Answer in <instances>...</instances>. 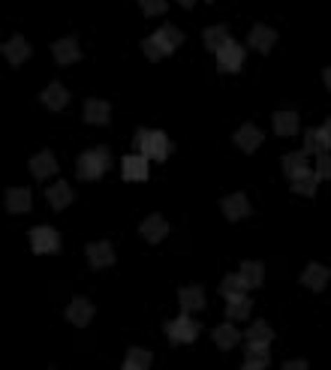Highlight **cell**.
Returning <instances> with one entry per match:
<instances>
[{"label":"cell","mask_w":331,"mask_h":370,"mask_svg":"<svg viewBox=\"0 0 331 370\" xmlns=\"http://www.w3.org/2000/svg\"><path fill=\"white\" fill-rule=\"evenodd\" d=\"M112 166V154H108L106 145L99 148H90L82 157L76 159V178L78 181H99L106 175V169Z\"/></svg>","instance_id":"6da1fadb"},{"label":"cell","mask_w":331,"mask_h":370,"mask_svg":"<svg viewBox=\"0 0 331 370\" xmlns=\"http://www.w3.org/2000/svg\"><path fill=\"white\" fill-rule=\"evenodd\" d=\"M136 148L142 151L148 159H157V163H163L172 151V145H169V136L163 129H139L136 133Z\"/></svg>","instance_id":"7a4b0ae2"},{"label":"cell","mask_w":331,"mask_h":370,"mask_svg":"<svg viewBox=\"0 0 331 370\" xmlns=\"http://www.w3.org/2000/svg\"><path fill=\"white\" fill-rule=\"evenodd\" d=\"M199 332H202V325H199L193 316H187V313L166 322V337L172 340V343H193V340L199 337Z\"/></svg>","instance_id":"3957f363"},{"label":"cell","mask_w":331,"mask_h":370,"mask_svg":"<svg viewBox=\"0 0 331 370\" xmlns=\"http://www.w3.org/2000/svg\"><path fill=\"white\" fill-rule=\"evenodd\" d=\"M30 250L39 256H52L60 250V235L55 232L52 226H36V229H30Z\"/></svg>","instance_id":"277c9868"},{"label":"cell","mask_w":331,"mask_h":370,"mask_svg":"<svg viewBox=\"0 0 331 370\" xmlns=\"http://www.w3.org/2000/svg\"><path fill=\"white\" fill-rule=\"evenodd\" d=\"M244 66V48H241L235 39H229L223 48H217V69L220 73H238V69Z\"/></svg>","instance_id":"5b68a950"},{"label":"cell","mask_w":331,"mask_h":370,"mask_svg":"<svg viewBox=\"0 0 331 370\" xmlns=\"http://www.w3.org/2000/svg\"><path fill=\"white\" fill-rule=\"evenodd\" d=\"M150 159L139 151V154H127L124 163H120V175H124V181H148L150 169H148Z\"/></svg>","instance_id":"8992f818"},{"label":"cell","mask_w":331,"mask_h":370,"mask_svg":"<svg viewBox=\"0 0 331 370\" xmlns=\"http://www.w3.org/2000/svg\"><path fill=\"white\" fill-rule=\"evenodd\" d=\"M52 55H55V61H57L60 66H69V64H78V61H82V48H78L76 36L57 39V43L52 45Z\"/></svg>","instance_id":"52a82bcc"},{"label":"cell","mask_w":331,"mask_h":370,"mask_svg":"<svg viewBox=\"0 0 331 370\" xmlns=\"http://www.w3.org/2000/svg\"><path fill=\"white\" fill-rule=\"evenodd\" d=\"M247 43H250V48H256V52L268 55L271 48H274V43H277V34H274V27H268V24H253V31H250Z\"/></svg>","instance_id":"ba28073f"},{"label":"cell","mask_w":331,"mask_h":370,"mask_svg":"<svg viewBox=\"0 0 331 370\" xmlns=\"http://www.w3.org/2000/svg\"><path fill=\"white\" fill-rule=\"evenodd\" d=\"M30 175L36 178V181H45V178H52L57 172V159L52 151H43V154H36V157H30Z\"/></svg>","instance_id":"9c48e42d"},{"label":"cell","mask_w":331,"mask_h":370,"mask_svg":"<svg viewBox=\"0 0 331 370\" xmlns=\"http://www.w3.org/2000/svg\"><path fill=\"white\" fill-rule=\"evenodd\" d=\"M90 319H94V304H90L87 298H73V301H69V307H66V322L85 328Z\"/></svg>","instance_id":"30bf717a"},{"label":"cell","mask_w":331,"mask_h":370,"mask_svg":"<svg viewBox=\"0 0 331 370\" xmlns=\"http://www.w3.org/2000/svg\"><path fill=\"white\" fill-rule=\"evenodd\" d=\"M139 232H142V238H145L148 244H160V241H163V238L169 235V223H166L163 217L154 214V217H145V220H142Z\"/></svg>","instance_id":"8fae6325"},{"label":"cell","mask_w":331,"mask_h":370,"mask_svg":"<svg viewBox=\"0 0 331 370\" xmlns=\"http://www.w3.org/2000/svg\"><path fill=\"white\" fill-rule=\"evenodd\" d=\"M87 262L90 268H108V265H115V250L108 241H94V244H87Z\"/></svg>","instance_id":"7c38bea8"},{"label":"cell","mask_w":331,"mask_h":370,"mask_svg":"<svg viewBox=\"0 0 331 370\" xmlns=\"http://www.w3.org/2000/svg\"><path fill=\"white\" fill-rule=\"evenodd\" d=\"M262 129L253 127V124H244V127H238V133H235V145L241 148L244 154H253L259 145H262Z\"/></svg>","instance_id":"4fadbf2b"},{"label":"cell","mask_w":331,"mask_h":370,"mask_svg":"<svg viewBox=\"0 0 331 370\" xmlns=\"http://www.w3.org/2000/svg\"><path fill=\"white\" fill-rule=\"evenodd\" d=\"M34 199H30V190L24 187H9L6 190V211L9 214H27Z\"/></svg>","instance_id":"5bb4252c"},{"label":"cell","mask_w":331,"mask_h":370,"mask_svg":"<svg viewBox=\"0 0 331 370\" xmlns=\"http://www.w3.org/2000/svg\"><path fill=\"white\" fill-rule=\"evenodd\" d=\"M3 57L13 66H22L27 57H30V45H27V39L24 36H13V39H6L3 43Z\"/></svg>","instance_id":"9a60e30c"},{"label":"cell","mask_w":331,"mask_h":370,"mask_svg":"<svg viewBox=\"0 0 331 370\" xmlns=\"http://www.w3.org/2000/svg\"><path fill=\"white\" fill-rule=\"evenodd\" d=\"M328 277H331V271H328L325 265L310 262V265L304 268V274H301V283H304L307 289H314V292H323L325 283H328Z\"/></svg>","instance_id":"2e32d148"},{"label":"cell","mask_w":331,"mask_h":370,"mask_svg":"<svg viewBox=\"0 0 331 370\" xmlns=\"http://www.w3.org/2000/svg\"><path fill=\"white\" fill-rule=\"evenodd\" d=\"M220 208H223V214L232 220H244V217H250V202H247V196L244 193H232V196H226L223 202H220Z\"/></svg>","instance_id":"e0dca14e"},{"label":"cell","mask_w":331,"mask_h":370,"mask_svg":"<svg viewBox=\"0 0 331 370\" xmlns=\"http://www.w3.org/2000/svg\"><path fill=\"white\" fill-rule=\"evenodd\" d=\"M178 301H181V310H184V313H196V310L205 307V289L202 286H184L178 292Z\"/></svg>","instance_id":"ac0fdd59"},{"label":"cell","mask_w":331,"mask_h":370,"mask_svg":"<svg viewBox=\"0 0 331 370\" xmlns=\"http://www.w3.org/2000/svg\"><path fill=\"white\" fill-rule=\"evenodd\" d=\"M39 99H43L45 108H52V112H60V108L69 103V91H66V87L60 85V82H52L43 94H39Z\"/></svg>","instance_id":"d6986e66"},{"label":"cell","mask_w":331,"mask_h":370,"mask_svg":"<svg viewBox=\"0 0 331 370\" xmlns=\"http://www.w3.org/2000/svg\"><path fill=\"white\" fill-rule=\"evenodd\" d=\"M211 337H214V343H217L220 349H223V353H229L232 346H238V340L244 337V334H238V328L232 325V319H226L223 325H217V328H214V334H211Z\"/></svg>","instance_id":"ffe728a7"},{"label":"cell","mask_w":331,"mask_h":370,"mask_svg":"<svg viewBox=\"0 0 331 370\" xmlns=\"http://www.w3.org/2000/svg\"><path fill=\"white\" fill-rule=\"evenodd\" d=\"M154 39H157V45L163 48V55L169 57V55L175 52V48H181V43H184V34H181L178 27L166 24V27H160V31L154 34Z\"/></svg>","instance_id":"44dd1931"},{"label":"cell","mask_w":331,"mask_h":370,"mask_svg":"<svg viewBox=\"0 0 331 370\" xmlns=\"http://www.w3.org/2000/svg\"><path fill=\"white\" fill-rule=\"evenodd\" d=\"M45 199H48V205L55 208V211H64V208H69V202H73V190H69L66 181H57L45 190Z\"/></svg>","instance_id":"7402d4cb"},{"label":"cell","mask_w":331,"mask_h":370,"mask_svg":"<svg viewBox=\"0 0 331 370\" xmlns=\"http://www.w3.org/2000/svg\"><path fill=\"white\" fill-rule=\"evenodd\" d=\"M307 172H310L307 169V151H293V154L283 157V175L289 178V181H295V178L307 175Z\"/></svg>","instance_id":"603a6c76"},{"label":"cell","mask_w":331,"mask_h":370,"mask_svg":"<svg viewBox=\"0 0 331 370\" xmlns=\"http://www.w3.org/2000/svg\"><path fill=\"white\" fill-rule=\"evenodd\" d=\"M108 115H112V108H108L106 99H87L85 103V121L87 124L103 127V124H108Z\"/></svg>","instance_id":"cb8c5ba5"},{"label":"cell","mask_w":331,"mask_h":370,"mask_svg":"<svg viewBox=\"0 0 331 370\" xmlns=\"http://www.w3.org/2000/svg\"><path fill=\"white\" fill-rule=\"evenodd\" d=\"M244 340H247V346H268L271 340H274V332H271V325H268V322H262V319H256V322L247 328Z\"/></svg>","instance_id":"d4e9b609"},{"label":"cell","mask_w":331,"mask_h":370,"mask_svg":"<svg viewBox=\"0 0 331 370\" xmlns=\"http://www.w3.org/2000/svg\"><path fill=\"white\" fill-rule=\"evenodd\" d=\"M247 289H250V283L244 280V274H229V277H223V283H220V295L223 298H238V295H247Z\"/></svg>","instance_id":"484cf974"},{"label":"cell","mask_w":331,"mask_h":370,"mask_svg":"<svg viewBox=\"0 0 331 370\" xmlns=\"http://www.w3.org/2000/svg\"><path fill=\"white\" fill-rule=\"evenodd\" d=\"M298 129H301V124H298V115L295 112H274V133L277 136L289 138V136H295Z\"/></svg>","instance_id":"4316f807"},{"label":"cell","mask_w":331,"mask_h":370,"mask_svg":"<svg viewBox=\"0 0 331 370\" xmlns=\"http://www.w3.org/2000/svg\"><path fill=\"white\" fill-rule=\"evenodd\" d=\"M250 310H253V304H250L247 295L226 298V319H232V322H241V319H247Z\"/></svg>","instance_id":"83f0119b"},{"label":"cell","mask_w":331,"mask_h":370,"mask_svg":"<svg viewBox=\"0 0 331 370\" xmlns=\"http://www.w3.org/2000/svg\"><path fill=\"white\" fill-rule=\"evenodd\" d=\"M241 274H244L250 289H259L262 286V280H265V265L256 262V259H247V262H241Z\"/></svg>","instance_id":"f1b7e54d"},{"label":"cell","mask_w":331,"mask_h":370,"mask_svg":"<svg viewBox=\"0 0 331 370\" xmlns=\"http://www.w3.org/2000/svg\"><path fill=\"white\" fill-rule=\"evenodd\" d=\"M271 364V355H268V346H247V355H244V367L247 370H262Z\"/></svg>","instance_id":"f546056e"},{"label":"cell","mask_w":331,"mask_h":370,"mask_svg":"<svg viewBox=\"0 0 331 370\" xmlns=\"http://www.w3.org/2000/svg\"><path fill=\"white\" fill-rule=\"evenodd\" d=\"M150 362H154V355L148 353V349H142V346H133L127 353V362H124V367L127 370H145V367H150Z\"/></svg>","instance_id":"4dcf8cb0"},{"label":"cell","mask_w":331,"mask_h":370,"mask_svg":"<svg viewBox=\"0 0 331 370\" xmlns=\"http://www.w3.org/2000/svg\"><path fill=\"white\" fill-rule=\"evenodd\" d=\"M316 187H319V175L316 172H307L293 181V193L298 196H316Z\"/></svg>","instance_id":"1f68e13d"},{"label":"cell","mask_w":331,"mask_h":370,"mask_svg":"<svg viewBox=\"0 0 331 370\" xmlns=\"http://www.w3.org/2000/svg\"><path fill=\"white\" fill-rule=\"evenodd\" d=\"M229 43V31L223 24H217V27H208L205 31V48H211V52H217V48H223Z\"/></svg>","instance_id":"d6a6232c"},{"label":"cell","mask_w":331,"mask_h":370,"mask_svg":"<svg viewBox=\"0 0 331 370\" xmlns=\"http://www.w3.org/2000/svg\"><path fill=\"white\" fill-rule=\"evenodd\" d=\"M304 151L307 154H323V151H328V145H325L323 133H319V127L316 129H307V133H304Z\"/></svg>","instance_id":"836d02e7"},{"label":"cell","mask_w":331,"mask_h":370,"mask_svg":"<svg viewBox=\"0 0 331 370\" xmlns=\"http://www.w3.org/2000/svg\"><path fill=\"white\" fill-rule=\"evenodd\" d=\"M316 175H319V181H331V154L328 151L316 154Z\"/></svg>","instance_id":"e575fe53"},{"label":"cell","mask_w":331,"mask_h":370,"mask_svg":"<svg viewBox=\"0 0 331 370\" xmlns=\"http://www.w3.org/2000/svg\"><path fill=\"white\" fill-rule=\"evenodd\" d=\"M139 6H142L145 15H163L166 9H169L166 0H139Z\"/></svg>","instance_id":"d590c367"},{"label":"cell","mask_w":331,"mask_h":370,"mask_svg":"<svg viewBox=\"0 0 331 370\" xmlns=\"http://www.w3.org/2000/svg\"><path fill=\"white\" fill-rule=\"evenodd\" d=\"M142 48H145L148 61H163V57H166V55H163V48L157 45V39H154V36H148L145 43H142Z\"/></svg>","instance_id":"8d00e7d4"},{"label":"cell","mask_w":331,"mask_h":370,"mask_svg":"<svg viewBox=\"0 0 331 370\" xmlns=\"http://www.w3.org/2000/svg\"><path fill=\"white\" fill-rule=\"evenodd\" d=\"M319 133H323V138H325V145H328V151H331V118H328V121H325L323 127H319Z\"/></svg>","instance_id":"74e56055"},{"label":"cell","mask_w":331,"mask_h":370,"mask_svg":"<svg viewBox=\"0 0 331 370\" xmlns=\"http://www.w3.org/2000/svg\"><path fill=\"white\" fill-rule=\"evenodd\" d=\"M283 367H286V370H298V367L304 370V367H307V362H298V358H295V362H286Z\"/></svg>","instance_id":"f35d334b"},{"label":"cell","mask_w":331,"mask_h":370,"mask_svg":"<svg viewBox=\"0 0 331 370\" xmlns=\"http://www.w3.org/2000/svg\"><path fill=\"white\" fill-rule=\"evenodd\" d=\"M323 78H325V87H328V91H331V66H328L325 73H323Z\"/></svg>","instance_id":"ab89813d"},{"label":"cell","mask_w":331,"mask_h":370,"mask_svg":"<svg viewBox=\"0 0 331 370\" xmlns=\"http://www.w3.org/2000/svg\"><path fill=\"white\" fill-rule=\"evenodd\" d=\"M178 3L184 6V9H193V3H196V0H178Z\"/></svg>","instance_id":"60d3db41"}]
</instances>
